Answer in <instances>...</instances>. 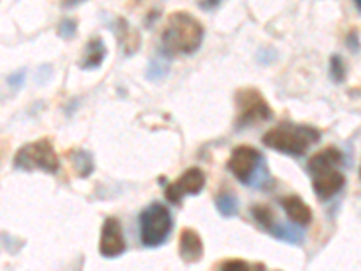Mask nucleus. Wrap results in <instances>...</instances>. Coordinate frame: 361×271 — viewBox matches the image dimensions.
<instances>
[{
    "label": "nucleus",
    "mask_w": 361,
    "mask_h": 271,
    "mask_svg": "<svg viewBox=\"0 0 361 271\" xmlns=\"http://www.w3.org/2000/svg\"><path fill=\"white\" fill-rule=\"evenodd\" d=\"M204 40V27L186 11L172 13L161 34V46L168 56L196 53Z\"/></svg>",
    "instance_id": "nucleus-1"
},
{
    "label": "nucleus",
    "mask_w": 361,
    "mask_h": 271,
    "mask_svg": "<svg viewBox=\"0 0 361 271\" xmlns=\"http://www.w3.org/2000/svg\"><path fill=\"white\" fill-rule=\"evenodd\" d=\"M320 130L315 127L286 121V123H280L279 127L267 130L262 138V143L282 154L303 156L312 145L320 141Z\"/></svg>",
    "instance_id": "nucleus-2"
},
{
    "label": "nucleus",
    "mask_w": 361,
    "mask_h": 271,
    "mask_svg": "<svg viewBox=\"0 0 361 271\" xmlns=\"http://www.w3.org/2000/svg\"><path fill=\"white\" fill-rule=\"evenodd\" d=\"M13 165L18 170L33 172L42 170L47 174H54L60 168V159L56 156L53 143L49 139H38V141L27 143L15 154Z\"/></svg>",
    "instance_id": "nucleus-3"
},
{
    "label": "nucleus",
    "mask_w": 361,
    "mask_h": 271,
    "mask_svg": "<svg viewBox=\"0 0 361 271\" xmlns=\"http://www.w3.org/2000/svg\"><path fill=\"white\" fill-rule=\"evenodd\" d=\"M139 228H141V242L148 248H158L165 244L172 228H174V219H172L170 210L165 205L154 203L148 208H145L139 215Z\"/></svg>",
    "instance_id": "nucleus-4"
},
{
    "label": "nucleus",
    "mask_w": 361,
    "mask_h": 271,
    "mask_svg": "<svg viewBox=\"0 0 361 271\" xmlns=\"http://www.w3.org/2000/svg\"><path fill=\"white\" fill-rule=\"evenodd\" d=\"M235 101H237V125L248 127L258 123V121H266L273 118V111H271L270 103L262 92L255 87H246L235 94Z\"/></svg>",
    "instance_id": "nucleus-5"
},
{
    "label": "nucleus",
    "mask_w": 361,
    "mask_h": 271,
    "mask_svg": "<svg viewBox=\"0 0 361 271\" xmlns=\"http://www.w3.org/2000/svg\"><path fill=\"white\" fill-rule=\"evenodd\" d=\"M262 163H264V158L257 149L241 145L237 149H233L232 156H229L228 168L241 183L249 184V181H251V177H253V174Z\"/></svg>",
    "instance_id": "nucleus-6"
},
{
    "label": "nucleus",
    "mask_w": 361,
    "mask_h": 271,
    "mask_svg": "<svg viewBox=\"0 0 361 271\" xmlns=\"http://www.w3.org/2000/svg\"><path fill=\"white\" fill-rule=\"evenodd\" d=\"M204 184H206L204 172L197 167H191L179 179H175L174 183H170L165 188V197L170 203L177 205V203L183 201L184 196H197V194H201Z\"/></svg>",
    "instance_id": "nucleus-7"
},
{
    "label": "nucleus",
    "mask_w": 361,
    "mask_h": 271,
    "mask_svg": "<svg viewBox=\"0 0 361 271\" xmlns=\"http://www.w3.org/2000/svg\"><path fill=\"white\" fill-rule=\"evenodd\" d=\"M127 250V242L123 237V228L116 217L105 219L100 237V253L105 259H116Z\"/></svg>",
    "instance_id": "nucleus-8"
},
{
    "label": "nucleus",
    "mask_w": 361,
    "mask_h": 271,
    "mask_svg": "<svg viewBox=\"0 0 361 271\" xmlns=\"http://www.w3.org/2000/svg\"><path fill=\"white\" fill-rule=\"evenodd\" d=\"M345 184V175L343 172H340L338 168H332V170L320 172V174L312 175V188H315V194L320 199L327 201L331 197L336 196Z\"/></svg>",
    "instance_id": "nucleus-9"
},
{
    "label": "nucleus",
    "mask_w": 361,
    "mask_h": 271,
    "mask_svg": "<svg viewBox=\"0 0 361 271\" xmlns=\"http://www.w3.org/2000/svg\"><path fill=\"white\" fill-rule=\"evenodd\" d=\"M179 255L188 264H196L203 259L204 246L203 239L199 237L196 229L184 228L179 237Z\"/></svg>",
    "instance_id": "nucleus-10"
},
{
    "label": "nucleus",
    "mask_w": 361,
    "mask_h": 271,
    "mask_svg": "<svg viewBox=\"0 0 361 271\" xmlns=\"http://www.w3.org/2000/svg\"><path fill=\"white\" fill-rule=\"evenodd\" d=\"M282 208L286 210L287 217L291 221L296 222L300 226H308L312 221V212L308 206V203L302 199L300 196H286L282 197Z\"/></svg>",
    "instance_id": "nucleus-11"
},
{
    "label": "nucleus",
    "mask_w": 361,
    "mask_h": 271,
    "mask_svg": "<svg viewBox=\"0 0 361 271\" xmlns=\"http://www.w3.org/2000/svg\"><path fill=\"white\" fill-rule=\"evenodd\" d=\"M341 161H343V154L338 151L336 146H327V149H324V151L316 152V154L311 156L308 167H309V172L315 175V174H320V172L336 168Z\"/></svg>",
    "instance_id": "nucleus-12"
},
{
    "label": "nucleus",
    "mask_w": 361,
    "mask_h": 271,
    "mask_svg": "<svg viewBox=\"0 0 361 271\" xmlns=\"http://www.w3.org/2000/svg\"><path fill=\"white\" fill-rule=\"evenodd\" d=\"M105 54H107V47H105L103 40L101 38H92L85 47V54H83L82 62H80V67L82 69H96L105 60Z\"/></svg>",
    "instance_id": "nucleus-13"
},
{
    "label": "nucleus",
    "mask_w": 361,
    "mask_h": 271,
    "mask_svg": "<svg viewBox=\"0 0 361 271\" xmlns=\"http://www.w3.org/2000/svg\"><path fill=\"white\" fill-rule=\"evenodd\" d=\"M267 234L284 242H289V244H296V246L303 244V241H305V235H303L302 229L296 228L295 225H287V222L274 221L271 228L267 229Z\"/></svg>",
    "instance_id": "nucleus-14"
},
{
    "label": "nucleus",
    "mask_w": 361,
    "mask_h": 271,
    "mask_svg": "<svg viewBox=\"0 0 361 271\" xmlns=\"http://www.w3.org/2000/svg\"><path fill=\"white\" fill-rule=\"evenodd\" d=\"M215 206L222 217H233L239 212V199L233 194L222 192L215 197Z\"/></svg>",
    "instance_id": "nucleus-15"
},
{
    "label": "nucleus",
    "mask_w": 361,
    "mask_h": 271,
    "mask_svg": "<svg viewBox=\"0 0 361 271\" xmlns=\"http://www.w3.org/2000/svg\"><path fill=\"white\" fill-rule=\"evenodd\" d=\"M71 159H72V163H75L76 170H78V174L82 175V177H87V175L91 174L94 165H92V158L89 152L75 151L71 154Z\"/></svg>",
    "instance_id": "nucleus-16"
},
{
    "label": "nucleus",
    "mask_w": 361,
    "mask_h": 271,
    "mask_svg": "<svg viewBox=\"0 0 361 271\" xmlns=\"http://www.w3.org/2000/svg\"><path fill=\"white\" fill-rule=\"evenodd\" d=\"M329 73H331V78L334 80L336 84H341L345 80L347 67H345V62L340 54H332L331 56V60H329Z\"/></svg>",
    "instance_id": "nucleus-17"
},
{
    "label": "nucleus",
    "mask_w": 361,
    "mask_h": 271,
    "mask_svg": "<svg viewBox=\"0 0 361 271\" xmlns=\"http://www.w3.org/2000/svg\"><path fill=\"white\" fill-rule=\"evenodd\" d=\"M168 73V65L163 63V60H152V63L148 65V78L150 80H159Z\"/></svg>",
    "instance_id": "nucleus-18"
},
{
    "label": "nucleus",
    "mask_w": 361,
    "mask_h": 271,
    "mask_svg": "<svg viewBox=\"0 0 361 271\" xmlns=\"http://www.w3.org/2000/svg\"><path fill=\"white\" fill-rule=\"evenodd\" d=\"M58 34L62 38H72L76 34V22L71 18H65L62 20V24L58 25Z\"/></svg>",
    "instance_id": "nucleus-19"
},
{
    "label": "nucleus",
    "mask_w": 361,
    "mask_h": 271,
    "mask_svg": "<svg viewBox=\"0 0 361 271\" xmlns=\"http://www.w3.org/2000/svg\"><path fill=\"white\" fill-rule=\"evenodd\" d=\"M220 271H251L244 260H228L220 266Z\"/></svg>",
    "instance_id": "nucleus-20"
},
{
    "label": "nucleus",
    "mask_w": 361,
    "mask_h": 271,
    "mask_svg": "<svg viewBox=\"0 0 361 271\" xmlns=\"http://www.w3.org/2000/svg\"><path fill=\"white\" fill-rule=\"evenodd\" d=\"M24 80H25V71H24V69H20V71L13 73V75L9 76L8 84L11 85L13 89H18L22 84H24Z\"/></svg>",
    "instance_id": "nucleus-21"
},
{
    "label": "nucleus",
    "mask_w": 361,
    "mask_h": 271,
    "mask_svg": "<svg viewBox=\"0 0 361 271\" xmlns=\"http://www.w3.org/2000/svg\"><path fill=\"white\" fill-rule=\"evenodd\" d=\"M347 46L350 51H360V37H357L356 31H350L349 37H347Z\"/></svg>",
    "instance_id": "nucleus-22"
},
{
    "label": "nucleus",
    "mask_w": 361,
    "mask_h": 271,
    "mask_svg": "<svg viewBox=\"0 0 361 271\" xmlns=\"http://www.w3.org/2000/svg\"><path fill=\"white\" fill-rule=\"evenodd\" d=\"M4 156V141H0V159Z\"/></svg>",
    "instance_id": "nucleus-23"
},
{
    "label": "nucleus",
    "mask_w": 361,
    "mask_h": 271,
    "mask_svg": "<svg viewBox=\"0 0 361 271\" xmlns=\"http://www.w3.org/2000/svg\"><path fill=\"white\" fill-rule=\"evenodd\" d=\"M354 6H356V9H357V11L361 13V0H356V2H354Z\"/></svg>",
    "instance_id": "nucleus-24"
},
{
    "label": "nucleus",
    "mask_w": 361,
    "mask_h": 271,
    "mask_svg": "<svg viewBox=\"0 0 361 271\" xmlns=\"http://www.w3.org/2000/svg\"><path fill=\"white\" fill-rule=\"evenodd\" d=\"M360 177H361V167H360Z\"/></svg>",
    "instance_id": "nucleus-25"
}]
</instances>
